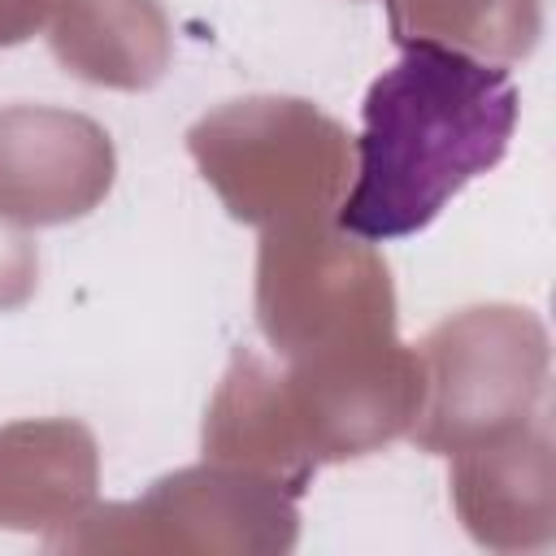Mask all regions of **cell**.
<instances>
[{"instance_id": "6da1fadb", "label": "cell", "mask_w": 556, "mask_h": 556, "mask_svg": "<svg viewBox=\"0 0 556 556\" xmlns=\"http://www.w3.org/2000/svg\"><path fill=\"white\" fill-rule=\"evenodd\" d=\"M513 126L517 87L504 65L404 35L400 61L365 91L339 230L369 243L426 230L465 182L504 161Z\"/></svg>"}]
</instances>
